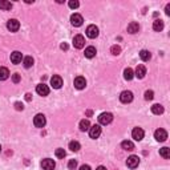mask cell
<instances>
[{"label": "cell", "instance_id": "obj_10", "mask_svg": "<svg viewBox=\"0 0 170 170\" xmlns=\"http://www.w3.org/2000/svg\"><path fill=\"white\" fill-rule=\"evenodd\" d=\"M7 28L11 31V32H16V31H19L20 28V23H19V20H16V19H11V20H8L7 21Z\"/></svg>", "mask_w": 170, "mask_h": 170}, {"label": "cell", "instance_id": "obj_6", "mask_svg": "<svg viewBox=\"0 0 170 170\" xmlns=\"http://www.w3.org/2000/svg\"><path fill=\"white\" fill-rule=\"evenodd\" d=\"M100 134H101L100 125H93V126L89 128V136H91V138H93V140H96V138L100 137Z\"/></svg>", "mask_w": 170, "mask_h": 170}, {"label": "cell", "instance_id": "obj_13", "mask_svg": "<svg viewBox=\"0 0 170 170\" xmlns=\"http://www.w3.org/2000/svg\"><path fill=\"white\" fill-rule=\"evenodd\" d=\"M36 92H37V95L40 96H48L49 95V88H48V85L45 84H39L37 87H36Z\"/></svg>", "mask_w": 170, "mask_h": 170}, {"label": "cell", "instance_id": "obj_39", "mask_svg": "<svg viewBox=\"0 0 170 170\" xmlns=\"http://www.w3.org/2000/svg\"><path fill=\"white\" fill-rule=\"evenodd\" d=\"M60 48H61V49H64V51H66V49H68V44L62 43V44H61V45H60Z\"/></svg>", "mask_w": 170, "mask_h": 170}, {"label": "cell", "instance_id": "obj_37", "mask_svg": "<svg viewBox=\"0 0 170 170\" xmlns=\"http://www.w3.org/2000/svg\"><path fill=\"white\" fill-rule=\"evenodd\" d=\"M15 108H16L17 110H23V109H24V105L21 104V102H15Z\"/></svg>", "mask_w": 170, "mask_h": 170}, {"label": "cell", "instance_id": "obj_26", "mask_svg": "<svg viewBox=\"0 0 170 170\" xmlns=\"http://www.w3.org/2000/svg\"><path fill=\"white\" fill-rule=\"evenodd\" d=\"M134 77V72H133V69L132 68H126L124 70V79L125 80H128V81H130V80Z\"/></svg>", "mask_w": 170, "mask_h": 170}, {"label": "cell", "instance_id": "obj_42", "mask_svg": "<svg viewBox=\"0 0 170 170\" xmlns=\"http://www.w3.org/2000/svg\"><path fill=\"white\" fill-rule=\"evenodd\" d=\"M96 170H106V168H104V166H98Z\"/></svg>", "mask_w": 170, "mask_h": 170}, {"label": "cell", "instance_id": "obj_7", "mask_svg": "<svg viewBox=\"0 0 170 170\" xmlns=\"http://www.w3.org/2000/svg\"><path fill=\"white\" fill-rule=\"evenodd\" d=\"M41 168L44 170H53L56 168V162L51 158H45V159L41 161Z\"/></svg>", "mask_w": 170, "mask_h": 170}, {"label": "cell", "instance_id": "obj_41", "mask_svg": "<svg viewBox=\"0 0 170 170\" xmlns=\"http://www.w3.org/2000/svg\"><path fill=\"white\" fill-rule=\"evenodd\" d=\"M166 15H170V4L166 6Z\"/></svg>", "mask_w": 170, "mask_h": 170}, {"label": "cell", "instance_id": "obj_33", "mask_svg": "<svg viewBox=\"0 0 170 170\" xmlns=\"http://www.w3.org/2000/svg\"><path fill=\"white\" fill-rule=\"evenodd\" d=\"M153 97H154V92L153 91H146L145 92V100L150 101V100H153Z\"/></svg>", "mask_w": 170, "mask_h": 170}, {"label": "cell", "instance_id": "obj_36", "mask_svg": "<svg viewBox=\"0 0 170 170\" xmlns=\"http://www.w3.org/2000/svg\"><path fill=\"white\" fill-rule=\"evenodd\" d=\"M20 80H21V77H20V74H19V73H15V74H12V81L15 83V84L20 83Z\"/></svg>", "mask_w": 170, "mask_h": 170}, {"label": "cell", "instance_id": "obj_18", "mask_svg": "<svg viewBox=\"0 0 170 170\" xmlns=\"http://www.w3.org/2000/svg\"><path fill=\"white\" fill-rule=\"evenodd\" d=\"M138 29H140V25H138V23H136V21H132V23H129L128 25V32L129 33H137L138 32Z\"/></svg>", "mask_w": 170, "mask_h": 170}, {"label": "cell", "instance_id": "obj_27", "mask_svg": "<svg viewBox=\"0 0 170 170\" xmlns=\"http://www.w3.org/2000/svg\"><path fill=\"white\" fill-rule=\"evenodd\" d=\"M12 8V3L6 2V0H0V10L3 11H10Z\"/></svg>", "mask_w": 170, "mask_h": 170}, {"label": "cell", "instance_id": "obj_24", "mask_svg": "<svg viewBox=\"0 0 170 170\" xmlns=\"http://www.w3.org/2000/svg\"><path fill=\"white\" fill-rule=\"evenodd\" d=\"M151 113L153 114H162L164 113V106L159 104H154L151 106Z\"/></svg>", "mask_w": 170, "mask_h": 170}, {"label": "cell", "instance_id": "obj_38", "mask_svg": "<svg viewBox=\"0 0 170 170\" xmlns=\"http://www.w3.org/2000/svg\"><path fill=\"white\" fill-rule=\"evenodd\" d=\"M80 170H92V169L89 165H81V166H80Z\"/></svg>", "mask_w": 170, "mask_h": 170}, {"label": "cell", "instance_id": "obj_28", "mask_svg": "<svg viewBox=\"0 0 170 170\" xmlns=\"http://www.w3.org/2000/svg\"><path fill=\"white\" fill-rule=\"evenodd\" d=\"M33 62H35V60H33L32 56H27V57H24V60H23V64H24L25 68H31V66L33 65Z\"/></svg>", "mask_w": 170, "mask_h": 170}, {"label": "cell", "instance_id": "obj_20", "mask_svg": "<svg viewBox=\"0 0 170 170\" xmlns=\"http://www.w3.org/2000/svg\"><path fill=\"white\" fill-rule=\"evenodd\" d=\"M79 128L81 132H87L89 130V128H91V122H89V120H81L79 124Z\"/></svg>", "mask_w": 170, "mask_h": 170}, {"label": "cell", "instance_id": "obj_5", "mask_svg": "<svg viewBox=\"0 0 170 170\" xmlns=\"http://www.w3.org/2000/svg\"><path fill=\"white\" fill-rule=\"evenodd\" d=\"M85 45V39L83 35H76V36L73 37V47L77 48V49H81L84 48Z\"/></svg>", "mask_w": 170, "mask_h": 170}, {"label": "cell", "instance_id": "obj_34", "mask_svg": "<svg viewBox=\"0 0 170 170\" xmlns=\"http://www.w3.org/2000/svg\"><path fill=\"white\" fill-rule=\"evenodd\" d=\"M68 168L70 170H74L76 168H77V161H76V159H70L69 162H68Z\"/></svg>", "mask_w": 170, "mask_h": 170}, {"label": "cell", "instance_id": "obj_1", "mask_svg": "<svg viewBox=\"0 0 170 170\" xmlns=\"http://www.w3.org/2000/svg\"><path fill=\"white\" fill-rule=\"evenodd\" d=\"M113 121V114L109 113V112H105V113H101L98 116V122L101 125H108Z\"/></svg>", "mask_w": 170, "mask_h": 170}, {"label": "cell", "instance_id": "obj_25", "mask_svg": "<svg viewBox=\"0 0 170 170\" xmlns=\"http://www.w3.org/2000/svg\"><path fill=\"white\" fill-rule=\"evenodd\" d=\"M140 57L142 61H149L151 59V55L149 51H146V49H142V51L140 52Z\"/></svg>", "mask_w": 170, "mask_h": 170}, {"label": "cell", "instance_id": "obj_17", "mask_svg": "<svg viewBox=\"0 0 170 170\" xmlns=\"http://www.w3.org/2000/svg\"><path fill=\"white\" fill-rule=\"evenodd\" d=\"M145 74H146V68H145V65H142V64H140L136 68V77H138V79H144L145 77Z\"/></svg>", "mask_w": 170, "mask_h": 170}, {"label": "cell", "instance_id": "obj_35", "mask_svg": "<svg viewBox=\"0 0 170 170\" xmlns=\"http://www.w3.org/2000/svg\"><path fill=\"white\" fill-rule=\"evenodd\" d=\"M68 4H69V7L72 8V10H76V8H79V6H80V3L77 2V0H70Z\"/></svg>", "mask_w": 170, "mask_h": 170}, {"label": "cell", "instance_id": "obj_16", "mask_svg": "<svg viewBox=\"0 0 170 170\" xmlns=\"http://www.w3.org/2000/svg\"><path fill=\"white\" fill-rule=\"evenodd\" d=\"M21 60H23V55H21L19 51H15L11 53V61L13 64H20Z\"/></svg>", "mask_w": 170, "mask_h": 170}, {"label": "cell", "instance_id": "obj_9", "mask_svg": "<svg viewBox=\"0 0 170 170\" xmlns=\"http://www.w3.org/2000/svg\"><path fill=\"white\" fill-rule=\"evenodd\" d=\"M138 165H140V158L137 155H130L128 159H126V166L130 168V169H136Z\"/></svg>", "mask_w": 170, "mask_h": 170}, {"label": "cell", "instance_id": "obj_8", "mask_svg": "<svg viewBox=\"0 0 170 170\" xmlns=\"http://www.w3.org/2000/svg\"><path fill=\"white\" fill-rule=\"evenodd\" d=\"M83 21H84V19L80 13H73V15L70 16V23H72L73 27H81Z\"/></svg>", "mask_w": 170, "mask_h": 170}, {"label": "cell", "instance_id": "obj_30", "mask_svg": "<svg viewBox=\"0 0 170 170\" xmlns=\"http://www.w3.org/2000/svg\"><path fill=\"white\" fill-rule=\"evenodd\" d=\"M80 147H81V145H80L77 141H70L69 142V149L72 151H79Z\"/></svg>", "mask_w": 170, "mask_h": 170}, {"label": "cell", "instance_id": "obj_31", "mask_svg": "<svg viewBox=\"0 0 170 170\" xmlns=\"http://www.w3.org/2000/svg\"><path fill=\"white\" fill-rule=\"evenodd\" d=\"M55 154H56V157H57V158H64L65 155H66V153H65V150H64V149H56Z\"/></svg>", "mask_w": 170, "mask_h": 170}, {"label": "cell", "instance_id": "obj_32", "mask_svg": "<svg viewBox=\"0 0 170 170\" xmlns=\"http://www.w3.org/2000/svg\"><path fill=\"white\" fill-rule=\"evenodd\" d=\"M110 52H112V55L118 56V55H120V52H121V48H120L118 45H113V47L110 48Z\"/></svg>", "mask_w": 170, "mask_h": 170}, {"label": "cell", "instance_id": "obj_15", "mask_svg": "<svg viewBox=\"0 0 170 170\" xmlns=\"http://www.w3.org/2000/svg\"><path fill=\"white\" fill-rule=\"evenodd\" d=\"M74 88L76 89H84L85 87H87V80H85L84 77H81V76H79V77L74 79Z\"/></svg>", "mask_w": 170, "mask_h": 170}, {"label": "cell", "instance_id": "obj_40", "mask_svg": "<svg viewBox=\"0 0 170 170\" xmlns=\"http://www.w3.org/2000/svg\"><path fill=\"white\" fill-rule=\"evenodd\" d=\"M31 98H32V97H31V95H29V93H27V95H25V100L27 101H31Z\"/></svg>", "mask_w": 170, "mask_h": 170}, {"label": "cell", "instance_id": "obj_19", "mask_svg": "<svg viewBox=\"0 0 170 170\" xmlns=\"http://www.w3.org/2000/svg\"><path fill=\"white\" fill-rule=\"evenodd\" d=\"M96 48L95 47H88V48H85V57H88V59H92V57H95L96 56Z\"/></svg>", "mask_w": 170, "mask_h": 170}, {"label": "cell", "instance_id": "obj_22", "mask_svg": "<svg viewBox=\"0 0 170 170\" xmlns=\"http://www.w3.org/2000/svg\"><path fill=\"white\" fill-rule=\"evenodd\" d=\"M10 77V70L6 66H0V81H4Z\"/></svg>", "mask_w": 170, "mask_h": 170}, {"label": "cell", "instance_id": "obj_3", "mask_svg": "<svg viewBox=\"0 0 170 170\" xmlns=\"http://www.w3.org/2000/svg\"><path fill=\"white\" fill-rule=\"evenodd\" d=\"M120 101L124 102V104H129V102L133 101V93L130 91H124L121 95H120Z\"/></svg>", "mask_w": 170, "mask_h": 170}, {"label": "cell", "instance_id": "obj_4", "mask_svg": "<svg viewBox=\"0 0 170 170\" xmlns=\"http://www.w3.org/2000/svg\"><path fill=\"white\" fill-rule=\"evenodd\" d=\"M154 138H155L157 141H159V142L166 141V138H168V132L165 130V129H157V130L154 132Z\"/></svg>", "mask_w": 170, "mask_h": 170}, {"label": "cell", "instance_id": "obj_2", "mask_svg": "<svg viewBox=\"0 0 170 170\" xmlns=\"http://www.w3.org/2000/svg\"><path fill=\"white\" fill-rule=\"evenodd\" d=\"M45 124H47V120H45V116L41 114V113H39L35 116V118H33V125L36 128H44L45 126Z\"/></svg>", "mask_w": 170, "mask_h": 170}, {"label": "cell", "instance_id": "obj_12", "mask_svg": "<svg viewBox=\"0 0 170 170\" xmlns=\"http://www.w3.org/2000/svg\"><path fill=\"white\" fill-rule=\"evenodd\" d=\"M144 136H145V132L142 130L141 128H134L133 130H132V137L136 141H141L142 138H144Z\"/></svg>", "mask_w": 170, "mask_h": 170}, {"label": "cell", "instance_id": "obj_29", "mask_svg": "<svg viewBox=\"0 0 170 170\" xmlns=\"http://www.w3.org/2000/svg\"><path fill=\"white\" fill-rule=\"evenodd\" d=\"M159 155L164 157L165 159L170 158V149L169 147H162V149H159Z\"/></svg>", "mask_w": 170, "mask_h": 170}, {"label": "cell", "instance_id": "obj_23", "mask_svg": "<svg viewBox=\"0 0 170 170\" xmlns=\"http://www.w3.org/2000/svg\"><path fill=\"white\" fill-rule=\"evenodd\" d=\"M121 147H122V149L124 150H129V151H132L133 149H134V144H133V142L132 141H122L121 142Z\"/></svg>", "mask_w": 170, "mask_h": 170}, {"label": "cell", "instance_id": "obj_43", "mask_svg": "<svg viewBox=\"0 0 170 170\" xmlns=\"http://www.w3.org/2000/svg\"><path fill=\"white\" fill-rule=\"evenodd\" d=\"M0 151H2V145H0Z\"/></svg>", "mask_w": 170, "mask_h": 170}, {"label": "cell", "instance_id": "obj_11", "mask_svg": "<svg viewBox=\"0 0 170 170\" xmlns=\"http://www.w3.org/2000/svg\"><path fill=\"white\" fill-rule=\"evenodd\" d=\"M87 36L89 39H96L98 36V28L96 25H89L88 28H87Z\"/></svg>", "mask_w": 170, "mask_h": 170}, {"label": "cell", "instance_id": "obj_14", "mask_svg": "<svg viewBox=\"0 0 170 170\" xmlns=\"http://www.w3.org/2000/svg\"><path fill=\"white\" fill-rule=\"evenodd\" d=\"M51 85L55 89H60L62 87V79L60 77V76H57L55 74L53 77H51Z\"/></svg>", "mask_w": 170, "mask_h": 170}, {"label": "cell", "instance_id": "obj_21", "mask_svg": "<svg viewBox=\"0 0 170 170\" xmlns=\"http://www.w3.org/2000/svg\"><path fill=\"white\" fill-rule=\"evenodd\" d=\"M153 29L155 31V32H161V31L164 29V21L161 19H157L153 21Z\"/></svg>", "mask_w": 170, "mask_h": 170}]
</instances>
